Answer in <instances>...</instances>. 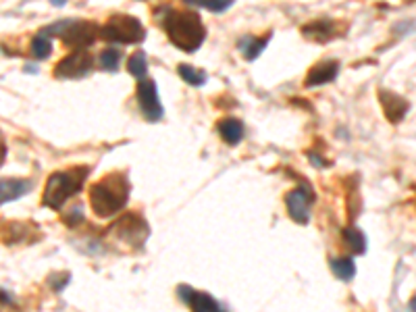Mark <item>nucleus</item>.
Instances as JSON below:
<instances>
[{
    "label": "nucleus",
    "instance_id": "15",
    "mask_svg": "<svg viewBox=\"0 0 416 312\" xmlns=\"http://www.w3.org/2000/svg\"><path fill=\"white\" fill-rule=\"evenodd\" d=\"M269 42H271V33H266L262 38H257V35H250L248 33V35H242L240 38L237 46H240L242 55L246 57V61H254V59H258L262 55V50L266 48Z\"/></svg>",
    "mask_w": 416,
    "mask_h": 312
},
{
    "label": "nucleus",
    "instance_id": "21",
    "mask_svg": "<svg viewBox=\"0 0 416 312\" xmlns=\"http://www.w3.org/2000/svg\"><path fill=\"white\" fill-rule=\"evenodd\" d=\"M128 71L133 75V77H137V79L142 82V79L146 77V71H148V59H146V52H142V50L133 52V55L128 59Z\"/></svg>",
    "mask_w": 416,
    "mask_h": 312
},
{
    "label": "nucleus",
    "instance_id": "7",
    "mask_svg": "<svg viewBox=\"0 0 416 312\" xmlns=\"http://www.w3.org/2000/svg\"><path fill=\"white\" fill-rule=\"evenodd\" d=\"M137 104L142 115L146 117V121L157 123L162 119V104H160L159 92H157V84L152 79H142L137 84Z\"/></svg>",
    "mask_w": 416,
    "mask_h": 312
},
{
    "label": "nucleus",
    "instance_id": "20",
    "mask_svg": "<svg viewBox=\"0 0 416 312\" xmlns=\"http://www.w3.org/2000/svg\"><path fill=\"white\" fill-rule=\"evenodd\" d=\"M177 73H179V77H181L186 84H190L193 88H200V86L206 84V73H204L202 69H196L192 65H179V67H177Z\"/></svg>",
    "mask_w": 416,
    "mask_h": 312
},
{
    "label": "nucleus",
    "instance_id": "4",
    "mask_svg": "<svg viewBox=\"0 0 416 312\" xmlns=\"http://www.w3.org/2000/svg\"><path fill=\"white\" fill-rule=\"evenodd\" d=\"M40 33H44L48 38L59 35L64 46L75 48V50H86L88 46H92L96 42V38L100 35V28L86 19H63L59 23L44 28Z\"/></svg>",
    "mask_w": 416,
    "mask_h": 312
},
{
    "label": "nucleus",
    "instance_id": "19",
    "mask_svg": "<svg viewBox=\"0 0 416 312\" xmlns=\"http://www.w3.org/2000/svg\"><path fill=\"white\" fill-rule=\"evenodd\" d=\"M30 52L33 55V59H38V61H44V59H48V57L52 55V40H50L48 35H44V33H38V35H33L32 46H30Z\"/></svg>",
    "mask_w": 416,
    "mask_h": 312
},
{
    "label": "nucleus",
    "instance_id": "5",
    "mask_svg": "<svg viewBox=\"0 0 416 312\" xmlns=\"http://www.w3.org/2000/svg\"><path fill=\"white\" fill-rule=\"evenodd\" d=\"M100 38L115 44H137L146 38V28L131 15H113L100 28Z\"/></svg>",
    "mask_w": 416,
    "mask_h": 312
},
{
    "label": "nucleus",
    "instance_id": "23",
    "mask_svg": "<svg viewBox=\"0 0 416 312\" xmlns=\"http://www.w3.org/2000/svg\"><path fill=\"white\" fill-rule=\"evenodd\" d=\"M190 6H200V9H208V11H213V13H223L227 11L229 6H231V2L229 0H196V2H188Z\"/></svg>",
    "mask_w": 416,
    "mask_h": 312
},
{
    "label": "nucleus",
    "instance_id": "18",
    "mask_svg": "<svg viewBox=\"0 0 416 312\" xmlns=\"http://www.w3.org/2000/svg\"><path fill=\"white\" fill-rule=\"evenodd\" d=\"M331 271L337 279L342 281H352L356 275V264L350 256H339V258H333L331 262Z\"/></svg>",
    "mask_w": 416,
    "mask_h": 312
},
{
    "label": "nucleus",
    "instance_id": "8",
    "mask_svg": "<svg viewBox=\"0 0 416 312\" xmlns=\"http://www.w3.org/2000/svg\"><path fill=\"white\" fill-rule=\"evenodd\" d=\"M310 202H313L310 187H296L286 194V206H288L289 217L300 225H308V221H310Z\"/></svg>",
    "mask_w": 416,
    "mask_h": 312
},
{
    "label": "nucleus",
    "instance_id": "2",
    "mask_svg": "<svg viewBox=\"0 0 416 312\" xmlns=\"http://www.w3.org/2000/svg\"><path fill=\"white\" fill-rule=\"evenodd\" d=\"M129 200V179L125 173H108L90 186V206L98 218H111L121 213Z\"/></svg>",
    "mask_w": 416,
    "mask_h": 312
},
{
    "label": "nucleus",
    "instance_id": "6",
    "mask_svg": "<svg viewBox=\"0 0 416 312\" xmlns=\"http://www.w3.org/2000/svg\"><path fill=\"white\" fill-rule=\"evenodd\" d=\"M92 67H94V59L88 50H73L63 61L55 65V77L57 79H81L92 71Z\"/></svg>",
    "mask_w": 416,
    "mask_h": 312
},
{
    "label": "nucleus",
    "instance_id": "22",
    "mask_svg": "<svg viewBox=\"0 0 416 312\" xmlns=\"http://www.w3.org/2000/svg\"><path fill=\"white\" fill-rule=\"evenodd\" d=\"M119 62H121V50H117V48H104L100 52V67L104 71L115 73L119 69Z\"/></svg>",
    "mask_w": 416,
    "mask_h": 312
},
{
    "label": "nucleus",
    "instance_id": "24",
    "mask_svg": "<svg viewBox=\"0 0 416 312\" xmlns=\"http://www.w3.org/2000/svg\"><path fill=\"white\" fill-rule=\"evenodd\" d=\"M408 311L416 312V296L412 298V300H410V302H408Z\"/></svg>",
    "mask_w": 416,
    "mask_h": 312
},
{
    "label": "nucleus",
    "instance_id": "9",
    "mask_svg": "<svg viewBox=\"0 0 416 312\" xmlns=\"http://www.w3.org/2000/svg\"><path fill=\"white\" fill-rule=\"evenodd\" d=\"M113 229H115V231H121L123 240H128V244H131V246L144 244L146 233H148V227H146L144 218L133 215V213H129L125 217L119 218V221L113 225Z\"/></svg>",
    "mask_w": 416,
    "mask_h": 312
},
{
    "label": "nucleus",
    "instance_id": "12",
    "mask_svg": "<svg viewBox=\"0 0 416 312\" xmlns=\"http://www.w3.org/2000/svg\"><path fill=\"white\" fill-rule=\"evenodd\" d=\"M339 73V62L337 61H320L319 65H315L306 79H304V86L306 88H317V86H325V84H331Z\"/></svg>",
    "mask_w": 416,
    "mask_h": 312
},
{
    "label": "nucleus",
    "instance_id": "11",
    "mask_svg": "<svg viewBox=\"0 0 416 312\" xmlns=\"http://www.w3.org/2000/svg\"><path fill=\"white\" fill-rule=\"evenodd\" d=\"M177 294L192 308V312H223L219 302L213 296H208L204 291H193L190 285H179Z\"/></svg>",
    "mask_w": 416,
    "mask_h": 312
},
{
    "label": "nucleus",
    "instance_id": "16",
    "mask_svg": "<svg viewBox=\"0 0 416 312\" xmlns=\"http://www.w3.org/2000/svg\"><path fill=\"white\" fill-rule=\"evenodd\" d=\"M217 131L221 133V138L229 146H237L244 140V125L240 119H233V117H227L223 121H219Z\"/></svg>",
    "mask_w": 416,
    "mask_h": 312
},
{
    "label": "nucleus",
    "instance_id": "13",
    "mask_svg": "<svg viewBox=\"0 0 416 312\" xmlns=\"http://www.w3.org/2000/svg\"><path fill=\"white\" fill-rule=\"evenodd\" d=\"M302 33L306 40H315V42H329L333 38H337L339 26L333 19H317L308 26L302 28Z\"/></svg>",
    "mask_w": 416,
    "mask_h": 312
},
{
    "label": "nucleus",
    "instance_id": "1",
    "mask_svg": "<svg viewBox=\"0 0 416 312\" xmlns=\"http://www.w3.org/2000/svg\"><path fill=\"white\" fill-rule=\"evenodd\" d=\"M157 21L167 33L169 42L181 52L192 55L204 44L206 28L202 23V17L190 9L160 6L157 11Z\"/></svg>",
    "mask_w": 416,
    "mask_h": 312
},
{
    "label": "nucleus",
    "instance_id": "17",
    "mask_svg": "<svg viewBox=\"0 0 416 312\" xmlns=\"http://www.w3.org/2000/svg\"><path fill=\"white\" fill-rule=\"evenodd\" d=\"M342 238H344L346 246L352 254H364L366 252V238L358 227H346L342 231Z\"/></svg>",
    "mask_w": 416,
    "mask_h": 312
},
{
    "label": "nucleus",
    "instance_id": "14",
    "mask_svg": "<svg viewBox=\"0 0 416 312\" xmlns=\"http://www.w3.org/2000/svg\"><path fill=\"white\" fill-rule=\"evenodd\" d=\"M32 189V182L30 179H2L0 184V200L2 204L15 202L17 198L26 196Z\"/></svg>",
    "mask_w": 416,
    "mask_h": 312
},
{
    "label": "nucleus",
    "instance_id": "10",
    "mask_svg": "<svg viewBox=\"0 0 416 312\" xmlns=\"http://www.w3.org/2000/svg\"><path fill=\"white\" fill-rule=\"evenodd\" d=\"M379 102L389 123H400L410 111V102L406 98H402L400 94L389 92V90H379Z\"/></svg>",
    "mask_w": 416,
    "mask_h": 312
},
{
    "label": "nucleus",
    "instance_id": "3",
    "mask_svg": "<svg viewBox=\"0 0 416 312\" xmlns=\"http://www.w3.org/2000/svg\"><path fill=\"white\" fill-rule=\"evenodd\" d=\"M88 177H90V167H69L67 171L52 173L44 187L42 204L52 211L63 208L69 198H73L75 194L81 191Z\"/></svg>",
    "mask_w": 416,
    "mask_h": 312
}]
</instances>
